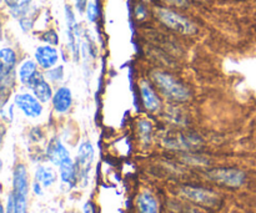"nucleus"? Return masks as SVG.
Listing matches in <instances>:
<instances>
[{
	"label": "nucleus",
	"instance_id": "nucleus-1",
	"mask_svg": "<svg viewBox=\"0 0 256 213\" xmlns=\"http://www.w3.org/2000/svg\"><path fill=\"white\" fill-rule=\"evenodd\" d=\"M152 80L165 97L174 101H186L190 97V91L186 86L178 81L174 76L162 71H154Z\"/></svg>",
	"mask_w": 256,
	"mask_h": 213
},
{
	"label": "nucleus",
	"instance_id": "nucleus-2",
	"mask_svg": "<svg viewBox=\"0 0 256 213\" xmlns=\"http://www.w3.org/2000/svg\"><path fill=\"white\" fill-rule=\"evenodd\" d=\"M155 14L165 26L174 30V31L180 32L182 35H192L196 32V26L192 21H189L186 17L182 16L172 10L165 9V7H156Z\"/></svg>",
	"mask_w": 256,
	"mask_h": 213
},
{
	"label": "nucleus",
	"instance_id": "nucleus-3",
	"mask_svg": "<svg viewBox=\"0 0 256 213\" xmlns=\"http://www.w3.org/2000/svg\"><path fill=\"white\" fill-rule=\"evenodd\" d=\"M28 194H29V182H28L26 169L24 165H18L14 171V197L15 213H26Z\"/></svg>",
	"mask_w": 256,
	"mask_h": 213
},
{
	"label": "nucleus",
	"instance_id": "nucleus-4",
	"mask_svg": "<svg viewBox=\"0 0 256 213\" xmlns=\"http://www.w3.org/2000/svg\"><path fill=\"white\" fill-rule=\"evenodd\" d=\"M0 59H2V65H0V79H2V92L9 89L14 84V72L15 65H16V55L14 50L9 47H4L0 51Z\"/></svg>",
	"mask_w": 256,
	"mask_h": 213
},
{
	"label": "nucleus",
	"instance_id": "nucleus-5",
	"mask_svg": "<svg viewBox=\"0 0 256 213\" xmlns=\"http://www.w3.org/2000/svg\"><path fill=\"white\" fill-rule=\"evenodd\" d=\"M209 177L216 184L228 187H239L245 182V174L240 170L216 169L209 172Z\"/></svg>",
	"mask_w": 256,
	"mask_h": 213
},
{
	"label": "nucleus",
	"instance_id": "nucleus-6",
	"mask_svg": "<svg viewBox=\"0 0 256 213\" xmlns=\"http://www.w3.org/2000/svg\"><path fill=\"white\" fill-rule=\"evenodd\" d=\"M15 105L18 109L25 115V116L30 117V119H36L42 115V102L36 99L35 95L30 94H18L14 99Z\"/></svg>",
	"mask_w": 256,
	"mask_h": 213
},
{
	"label": "nucleus",
	"instance_id": "nucleus-7",
	"mask_svg": "<svg viewBox=\"0 0 256 213\" xmlns=\"http://www.w3.org/2000/svg\"><path fill=\"white\" fill-rule=\"evenodd\" d=\"M94 160V147L90 142L85 141L79 146L78 151V161H76V175L78 179H86L88 172H89L92 162Z\"/></svg>",
	"mask_w": 256,
	"mask_h": 213
},
{
	"label": "nucleus",
	"instance_id": "nucleus-8",
	"mask_svg": "<svg viewBox=\"0 0 256 213\" xmlns=\"http://www.w3.org/2000/svg\"><path fill=\"white\" fill-rule=\"evenodd\" d=\"M182 194L190 199L192 201L196 202V204L202 205V206L214 207L216 206L219 199L216 195L212 191H208L204 189H196V187H184L182 189Z\"/></svg>",
	"mask_w": 256,
	"mask_h": 213
},
{
	"label": "nucleus",
	"instance_id": "nucleus-9",
	"mask_svg": "<svg viewBox=\"0 0 256 213\" xmlns=\"http://www.w3.org/2000/svg\"><path fill=\"white\" fill-rule=\"evenodd\" d=\"M35 59H36L38 65H40L42 69L49 70L52 67L56 66L59 54H58V50L52 45L39 46L35 51Z\"/></svg>",
	"mask_w": 256,
	"mask_h": 213
},
{
	"label": "nucleus",
	"instance_id": "nucleus-10",
	"mask_svg": "<svg viewBox=\"0 0 256 213\" xmlns=\"http://www.w3.org/2000/svg\"><path fill=\"white\" fill-rule=\"evenodd\" d=\"M46 155L48 159H49L52 164L56 165V166H60L65 160L70 159V155L69 152H68V150L65 149L62 142L60 141L59 139H56V137L50 141L46 150Z\"/></svg>",
	"mask_w": 256,
	"mask_h": 213
},
{
	"label": "nucleus",
	"instance_id": "nucleus-11",
	"mask_svg": "<svg viewBox=\"0 0 256 213\" xmlns=\"http://www.w3.org/2000/svg\"><path fill=\"white\" fill-rule=\"evenodd\" d=\"M72 104V96L70 89H68L65 86L58 89V91L52 96V106H54L55 111L58 114H65V112H68L70 110Z\"/></svg>",
	"mask_w": 256,
	"mask_h": 213
},
{
	"label": "nucleus",
	"instance_id": "nucleus-12",
	"mask_svg": "<svg viewBox=\"0 0 256 213\" xmlns=\"http://www.w3.org/2000/svg\"><path fill=\"white\" fill-rule=\"evenodd\" d=\"M140 91H142V104H144L145 109L149 110V111H156L160 107V102L156 94L154 92V90L150 87V85L144 81L142 84V86H140Z\"/></svg>",
	"mask_w": 256,
	"mask_h": 213
},
{
	"label": "nucleus",
	"instance_id": "nucleus-13",
	"mask_svg": "<svg viewBox=\"0 0 256 213\" xmlns=\"http://www.w3.org/2000/svg\"><path fill=\"white\" fill-rule=\"evenodd\" d=\"M138 209L139 213H159L156 200L149 192H144L138 197Z\"/></svg>",
	"mask_w": 256,
	"mask_h": 213
},
{
	"label": "nucleus",
	"instance_id": "nucleus-14",
	"mask_svg": "<svg viewBox=\"0 0 256 213\" xmlns=\"http://www.w3.org/2000/svg\"><path fill=\"white\" fill-rule=\"evenodd\" d=\"M60 176H62V182L69 185H74V182L78 180L76 175V166L72 162V159H68L60 165Z\"/></svg>",
	"mask_w": 256,
	"mask_h": 213
},
{
	"label": "nucleus",
	"instance_id": "nucleus-15",
	"mask_svg": "<svg viewBox=\"0 0 256 213\" xmlns=\"http://www.w3.org/2000/svg\"><path fill=\"white\" fill-rule=\"evenodd\" d=\"M32 90L40 102L50 101V100H52V96H54V95H52V86H50V84L45 79L36 82V84L32 87Z\"/></svg>",
	"mask_w": 256,
	"mask_h": 213
},
{
	"label": "nucleus",
	"instance_id": "nucleus-16",
	"mask_svg": "<svg viewBox=\"0 0 256 213\" xmlns=\"http://www.w3.org/2000/svg\"><path fill=\"white\" fill-rule=\"evenodd\" d=\"M38 74V66L32 60H26V61L22 62V65L20 66L19 70V77L22 84L29 86L30 82L32 81V79L35 77V75Z\"/></svg>",
	"mask_w": 256,
	"mask_h": 213
},
{
	"label": "nucleus",
	"instance_id": "nucleus-17",
	"mask_svg": "<svg viewBox=\"0 0 256 213\" xmlns=\"http://www.w3.org/2000/svg\"><path fill=\"white\" fill-rule=\"evenodd\" d=\"M55 180H56V175H55V172L52 171V169H49V167L40 166L39 169L36 170V174H35V181L39 182L42 186L44 187L52 186V185L55 182Z\"/></svg>",
	"mask_w": 256,
	"mask_h": 213
},
{
	"label": "nucleus",
	"instance_id": "nucleus-18",
	"mask_svg": "<svg viewBox=\"0 0 256 213\" xmlns=\"http://www.w3.org/2000/svg\"><path fill=\"white\" fill-rule=\"evenodd\" d=\"M30 2H32V0H12L8 6H9L12 16L22 19V17L26 16V12L30 7Z\"/></svg>",
	"mask_w": 256,
	"mask_h": 213
},
{
	"label": "nucleus",
	"instance_id": "nucleus-19",
	"mask_svg": "<svg viewBox=\"0 0 256 213\" xmlns=\"http://www.w3.org/2000/svg\"><path fill=\"white\" fill-rule=\"evenodd\" d=\"M45 77H48V79L52 82L60 81V80H62V77H64V67L62 66L52 67V69H49L46 72H45Z\"/></svg>",
	"mask_w": 256,
	"mask_h": 213
},
{
	"label": "nucleus",
	"instance_id": "nucleus-20",
	"mask_svg": "<svg viewBox=\"0 0 256 213\" xmlns=\"http://www.w3.org/2000/svg\"><path fill=\"white\" fill-rule=\"evenodd\" d=\"M138 127H139V132L142 139L144 140L145 142H149L150 136H152V125H150V122L139 121Z\"/></svg>",
	"mask_w": 256,
	"mask_h": 213
},
{
	"label": "nucleus",
	"instance_id": "nucleus-21",
	"mask_svg": "<svg viewBox=\"0 0 256 213\" xmlns=\"http://www.w3.org/2000/svg\"><path fill=\"white\" fill-rule=\"evenodd\" d=\"M42 41L48 42L49 45H58L59 44V37H58V34L54 31V30H49V31L44 32L42 35Z\"/></svg>",
	"mask_w": 256,
	"mask_h": 213
},
{
	"label": "nucleus",
	"instance_id": "nucleus-22",
	"mask_svg": "<svg viewBox=\"0 0 256 213\" xmlns=\"http://www.w3.org/2000/svg\"><path fill=\"white\" fill-rule=\"evenodd\" d=\"M86 14H88V19H89V21L94 22L95 20L98 19V16H99V11H98V7L94 2H89V4H88Z\"/></svg>",
	"mask_w": 256,
	"mask_h": 213
},
{
	"label": "nucleus",
	"instance_id": "nucleus-23",
	"mask_svg": "<svg viewBox=\"0 0 256 213\" xmlns=\"http://www.w3.org/2000/svg\"><path fill=\"white\" fill-rule=\"evenodd\" d=\"M19 22H20V26H22V29L24 30V31H29V30L32 29V21L29 19V17L26 16L22 17V19H19Z\"/></svg>",
	"mask_w": 256,
	"mask_h": 213
},
{
	"label": "nucleus",
	"instance_id": "nucleus-24",
	"mask_svg": "<svg viewBox=\"0 0 256 213\" xmlns=\"http://www.w3.org/2000/svg\"><path fill=\"white\" fill-rule=\"evenodd\" d=\"M6 213H15V205H14V197H12V194L10 195L9 200H8Z\"/></svg>",
	"mask_w": 256,
	"mask_h": 213
},
{
	"label": "nucleus",
	"instance_id": "nucleus-25",
	"mask_svg": "<svg viewBox=\"0 0 256 213\" xmlns=\"http://www.w3.org/2000/svg\"><path fill=\"white\" fill-rule=\"evenodd\" d=\"M165 1L169 2V4H172V5H175V6H180V7H185L188 5L186 0H165Z\"/></svg>",
	"mask_w": 256,
	"mask_h": 213
},
{
	"label": "nucleus",
	"instance_id": "nucleus-26",
	"mask_svg": "<svg viewBox=\"0 0 256 213\" xmlns=\"http://www.w3.org/2000/svg\"><path fill=\"white\" fill-rule=\"evenodd\" d=\"M76 7L80 12L85 11L88 7V0H76Z\"/></svg>",
	"mask_w": 256,
	"mask_h": 213
},
{
	"label": "nucleus",
	"instance_id": "nucleus-27",
	"mask_svg": "<svg viewBox=\"0 0 256 213\" xmlns=\"http://www.w3.org/2000/svg\"><path fill=\"white\" fill-rule=\"evenodd\" d=\"M84 213H95V207L92 202H88L84 206Z\"/></svg>",
	"mask_w": 256,
	"mask_h": 213
},
{
	"label": "nucleus",
	"instance_id": "nucleus-28",
	"mask_svg": "<svg viewBox=\"0 0 256 213\" xmlns=\"http://www.w3.org/2000/svg\"><path fill=\"white\" fill-rule=\"evenodd\" d=\"M32 189H34V192L36 195H42V186H40L39 182L35 181L34 185H32Z\"/></svg>",
	"mask_w": 256,
	"mask_h": 213
},
{
	"label": "nucleus",
	"instance_id": "nucleus-29",
	"mask_svg": "<svg viewBox=\"0 0 256 213\" xmlns=\"http://www.w3.org/2000/svg\"><path fill=\"white\" fill-rule=\"evenodd\" d=\"M136 16L139 17V19H142V17L145 16V10L142 6H138L136 7Z\"/></svg>",
	"mask_w": 256,
	"mask_h": 213
}]
</instances>
